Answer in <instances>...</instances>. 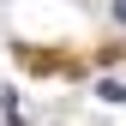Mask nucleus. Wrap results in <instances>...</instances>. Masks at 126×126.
Instances as JSON below:
<instances>
[{"label":"nucleus","instance_id":"f257e3e1","mask_svg":"<svg viewBox=\"0 0 126 126\" xmlns=\"http://www.w3.org/2000/svg\"><path fill=\"white\" fill-rule=\"evenodd\" d=\"M114 24H126V0H114Z\"/></svg>","mask_w":126,"mask_h":126}]
</instances>
